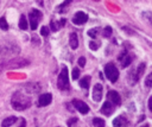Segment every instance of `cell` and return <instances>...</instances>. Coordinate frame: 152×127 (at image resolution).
Returning a JSON list of instances; mask_svg holds the SVG:
<instances>
[{
	"instance_id": "obj_1",
	"label": "cell",
	"mask_w": 152,
	"mask_h": 127,
	"mask_svg": "<svg viewBox=\"0 0 152 127\" xmlns=\"http://www.w3.org/2000/svg\"><path fill=\"white\" fill-rule=\"evenodd\" d=\"M11 105L16 111H25L31 106V100L29 96H25L21 91H16L12 95Z\"/></svg>"
},
{
	"instance_id": "obj_2",
	"label": "cell",
	"mask_w": 152,
	"mask_h": 127,
	"mask_svg": "<svg viewBox=\"0 0 152 127\" xmlns=\"http://www.w3.org/2000/svg\"><path fill=\"white\" fill-rule=\"evenodd\" d=\"M57 87L61 90H68L69 89V76H68V68L67 67H63L62 71L58 75Z\"/></svg>"
},
{
	"instance_id": "obj_3",
	"label": "cell",
	"mask_w": 152,
	"mask_h": 127,
	"mask_svg": "<svg viewBox=\"0 0 152 127\" xmlns=\"http://www.w3.org/2000/svg\"><path fill=\"white\" fill-rule=\"evenodd\" d=\"M105 75H106V77L112 83H114V82L118 81V78H119V71H118L116 67L113 64V63H108V64H106V67H105Z\"/></svg>"
},
{
	"instance_id": "obj_4",
	"label": "cell",
	"mask_w": 152,
	"mask_h": 127,
	"mask_svg": "<svg viewBox=\"0 0 152 127\" xmlns=\"http://www.w3.org/2000/svg\"><path fill=\"white\" fill-rule=\"evenodd\" d=\"M27 64H30V61H27V59H25V58H14V59H11V61L6 62V64L4 66V68H7V69H17V68L26 67Z\"/></svg>"
},
{
	"instance_id": "obj_5",
	"label": "cell",
	"mask_w": 152,
	"mask_h": 127,
	"mask_svg": "<svg viewBox=\"0 0 152 127\" xmlns=\"http://www.w3.org/2000/svg\"><path fill=\"white\" fill-rule=\"evenodd\" d=\"M42 19V13L38 10H32L31 13L29 14V20H30V26H31L32 30L37 29L38 21Z\"/></svg>"
},
{
	"instance_id": "obj_6",
	"label": "cell",
	"mask_w": 152,
	"mask_h": 127,
	"mask_svg": "<svg viewBox=\"0 0 152 127\" xmlns=\"http://www.w3.org/2000/svg\"><path fill=\"white\" fill-rule=\"evenodd\" d=\"M87 20H88V16H87L84 12H82V11L76 12L75 16H74V18H73V23L76 24V25H82V24H84Z\"/></svg>"
},
{
	"instance_id": "obj_7",
	"label": "cell",
	"mask_w": 152,
	"mask_h": 127,
	"mask_svg": "<svg viewBox=\"0 0 152 127\" xmlns=\"http://www.w3.org/2000/svg\"><path fill=\"white\" fill-rule=\"evenodd\" d=\"M51 100H52L51 94L45 93V94H42L41 96L38 98V102H37V105H38L39 107H44V106L50 105V103H51Z\"/></svg>"
},
{
	"instance_id": "obj_8",
	"label": "cell",
	"mask_w": 152,
	"mask_h": 127,
	"mask_svg": "<svg viewBox=\"0 0 152 127\" xmlns=\"http://www.w3.org/2000/svg\"><path fill=\"white\" fill-rule=\"evenodd\" d=\"M73 105L74 107L81 113V114H87L89 112V107L87 103H84L83 101H80V100H74L73 101Z\"/></svg>"
},
{
	"instance_id": "obj_9",
	"label": "cell",
	"mask_w": 152,
	"mask_h": 127,
	"mask_svg": "<svg viewBox=\"0 0 152 127\" xmlns=\"http://www.w3.org/2000/svg\"><path fill=\"white\" fill-rule=\"evenodd\" d=\"M101 99H102V86L100 83H96L93 89V100L95 102H99L101 101Z\"/></svg>"
},
{
	"instance_id": "obj_10",
	"label": "cell",
	"mask_w": 152,
	"mask_h": 127,
	"mask_svg": "<svg viewBox=\"0 0 152 127\" xmlns=\"http://www.w3.org/2000/svg\"><path fill=\"white\" fill-rule=\"evenodd\" d=\"M118 59L120 61L121 67H123V68L128 67V66L131 64V62H132V57H131L127 52H123V54H121V55L118 57Z\"/></svg>"
},
{
	"instance_id": "obj_11",
	"label": "cell",
	"mask_w": 152,
	"mask_h": 127,
	"mask_svg": "<svg viewBox=\"0 0 152 127\" xmlns=\"http://www.w3.org/2000/svg\"><path fill=\"white\" fill-rule=\"evenodd\" d=\"M107 99L109 100V102L114 103V105H120L121 103V99L119 96V94L115 90H109L107 94Z\"/></svg>"
},
{
	"instance_id": "obj_12",
	"label": "cell",
	"mask_w": 152,
	"mask_h": 127,
	"mask_svg": "<svg viewBox=\"0 0 152 127\" xmlns=\"http://www.w3.org/2000/svg\"><path fill=\"white\" fill-rule=\"evenodd\" d=\"M128 121L125 116H116L113 120V126L114 127H127Z\"/></svg>"
},
{
	"instance_id": "obj_13",
	"label": "cell",
	"mask_w": 152,
	"mask_h": 127,
	"mask_svg": "<svg viewBox=\"0 0 152 127\" xmlns=\"http://www.w3.org/2000/svg\"><path fill=\"white\" fill-rule=\"evenodd\" d=\"M113 105H112V102H109V101H106L103 105H102V107H101V113L102 114H105V115H111L112 113H113Z\"/></svg>"
},
{
	"instance_id": "obj_14",
	"label": "cell",
	"mask_w": 152,
	"mask_h": 127,
	"mask_svg": "<svg viewBox=\"0 0 152 127\" xmlns=\"http://www.w3.org/2000/svg\"><path fill=\"white\" fill-rule=\"evenodd\" d=\"M69 43H70V48L71 49H77V46H78V38H77V35L75 32L70 34Z\"/></svg>"
},
{
	"instance_id": "obj_15",
	"label": "cell",
	"mask_w": 152,
	"mask_h": 127,
	"mask_svg": "<svg viewBox=\"0 0 152 127\" xmlns=\"http://www.w3.org/2000/svg\"><path fill=\"white\" fill-rule=\"evenodd\" d=\"M17 120H18V118H16V116L6 118V119H4V120H3L1 126H3V127H10V126H12L13 123H16V122H17Z\"/></svg>"
},
{
	"instance_id": "obj_16",
	"label": "cell",
	"mask_w": 152,
	"mask_h": 127,
	"mask_svg": "<svg viewBox=\"0 0 152 127\" xmlns=\"http://www.w3.org/2000/svg\"><path fill=\"white\" fill-rule=\"evenodd\" d=\"M89 83H90V76H84L83 78H81L80 81V86L83 89H88L89 88Z\"/></svg>"
},
{
	"instance_id": "obj_17",
	"label": "cell",
	"mask_w": 152,
	"mask_h": 127,
	"mask_svg": "<svg viewBox=\"0 0 152 127\" xmlns=\"http://www.w3.org/2000/svg\"><path fill=\"white\" fill-rule=\"evenodd\" d=\"M27 20H26V17H25V14H21L20 16V19H19V27L21 29V30H26L27 29Z\"/></svg>"
},
{
	"instance_id": "obj_18",
	"label": "cell",
	"mask_w": 152,
	"mask_h": 127,
	"mask_svg": "<svg viewBox=\"0 0 152 127\" xmlns=\"http://www.w3.org/2000/svg\"><path fill=\"white\" fill-rule=\"evenodd\" d=\"M64 23H66V19H62L59 23H55V21H51V24H50V26H51V30L52 31H57L61 26H63L64 25Z\"/></svg>"
},
{
	"instance_id": "obj_19",
	"label": "cell",
	"mask_w": 152,
	"mask_h": 127,
	"mask_svg": "<svg viewBox=\"0 0 152 127\" xmlns=\"http://www.w3.org/2000/svg\"><path fill=\"white\" fill-rule=\"evenodd\" d=\"M144 71H145V63H140V64L138 66V68H137V70H136V75H137L138 80L141 77V75L144 74Z\"/></svg>"
},
{
	"instance_id": "obj_20",
	"label": "cell",
	"mask_w": 152,
	"mask_h": 127,
	"mask_svg": "<svg viewBox=\"0 0 152 127\" xmlns=\"http://www.w3.org/2000/svg\"><path fill=\"white\" fill-rule=\"evenodd\" d=\"M93 123L95 127H105V120L103 119H100V118H94L93 119Z\"/></svg>"
},
{
	"instance_id": "obj_21",
	"label": "cell",
	"mask_w": 152,
	"mask_h": 127,
	"mask_svg": "<svg viewBox=\"0 0 152 127\" xmlns=\"http://www.w3.org/2000/svg\"><path fill=\"white\" fill-rule=\"evenodd\" d=\"M0 29L6 31L9 29V25H7V21H6V18L5 17H1L0 18Z\"/></svg>"
},
{
	"instance_id": "obj_22",
	"label": "cell",
	"mask_w": 152,
	"mask_h": 127,
	"mask_svg": "<svg viewBox=\"0 0 152 127\" xmlns=\"http://www.w3.org/2000/svg\"><path fill=\"white\" fill-rule=\"evenodd\" d=\"M98 32H99V29H90L88 31V36L92 37V38H95L98 36Z\"/></svg>"
},
{
	"instance_id": "obj_23",
	"label": "cell",
	"mask_w": 152,
	"mask_h": 127,
	"mask_svg": "<svg viewBox=\"0 0 152 127\" xmlns=\"http://www.w3.org/2000/svg\"><path fill=\"white\" fill-rule=\"evenodd\" d=\"M111 35H112V27L111 26H106L105 30H103V37L108 38V37H111Z\"/></svg>"
},
{
	"instance_id": "obj_24",
	"label": "cell",
	"mask_w": 152,
	"mask_h": 127,
	"mask_svg": "<svg viewBox=\"0 0 152 127\" xmlns=\"http://www.w3.org/2000/svg\"><path fill=\"white\" fill-rule=\"evenodd\" d=\"M145 86L148 87V88L152 87V73L147 75V77H146V80H145Z\"/></svg>"
},
{
	"instance_id": "obj_25",
	"label": "cell",
	"mask_w": 152,
	"mask_h": 127,
	"mask_svg": "<svg viewBox=\"0 0 152 127\" xmlns=\"http://www.w3.org/2000/svg\"><path fill=\"white\" fill-rule=\"evenodd\" d=\"M99 46H100V44H99L98 42H90V43H89V48L92 49V50H98Z\"/></svg>"
},
{
	"instance_id": "obj_26",
	"label": "cell",
	"mask_w": 152,
	"mask_h": 127,
	"mask_svg": "<svg viewBox=\"0 0 152 127\" xmlns=\"http://www.w3.org/2000/svg\"><path fill=\"white\" fill-rule=\"evenodd\" d=\"M78 77H80V70L77 68H75L73 70V80H77Z\"/></svg>"
},
{
	"instance_id": "obj_27",
	"label": "cell",
	"mask_w": 152,
	"mask_h": 127,
	"mask_svg": "<svg viewBox=\"0 0 152 127\" xmlns=\"http://www.w3.org/2000/svg\"><path fill=\"white\" fill-rule=\"evenodd\" d=\"M41 34H42L43 36H48V35H49V29H48L46 26H43V27L41 29Z\"/></svg>"
},
{
	"instance_id": "obj_28",
	"label": "cell",
	"mask_w": 152,
	"mask_h": 127,
	"mask_svg": "<svg viewBox=\"0 0 152 127\" xmlns=\"http://www.w3.org/2000/svg\"><path fill=\"white\" fill-rule=\"evenodd\" d=\"M78 66L80 67H84L86 66V58L84 57H80L78 58Z\"/></svg>"
},
{
	"instance_id": "obj_29",
	"label": "cell",
	"mask_w": 152,
	"mask_h": 127,
	"mask_svg": "<svg viewBox=\"0 0 152 127\" xmlns=\"http://www.w3.org/2000/svg\"><path fill=\"white\" fill-rule=\"evenodd\" d=\"M148 108H150V111L152 112V96H151L150 100H148Z\"/></svg>"
},
{
	"instance_id": "obj_30",
	"label": "cell",
	"mask_w": 152,
	"mask_h": 127,
	"mask_svg": "<svg viewBox=\"0 0 152 127\" xmlns=\"http://www.w3.org/2000/svg\"><path fill=\"white\" fill-rule=\"evenodd\" d=\"M25 125H26V122H25V120H24V119H21V125H20L19 127H25Z\"/></svg>"
},
{
	"instance_id": "obj_31",
	"label": "cell",
	"mask_w": 152,
	"mask_h": 127,
	"mask_svg": "<svg viewBox=\"0 0 152 127\" xmlns=\"http://www.w3.org/2000/svg\"><path fill=\"white\" fill-rule=\"evenodd\" d=\"M141 127H150V126H148V125L146 123V125H144V126H141Z\"/></svg>"
},
{
	"instance_id": "obj_32",
	"label": "cell",
	"mask_w": 152,
	"mask_h": 127,
	"mask_svg": "<svg viewBox=\"0 0 152 127\" xmlns=\"http://www.w3.org/2000/svg\"><path fill=\"white\" fill-rule=\"evenodd\" d=\"M150 45H151V48H152V43H150Z\"/></svg>"
}]
</instances>
